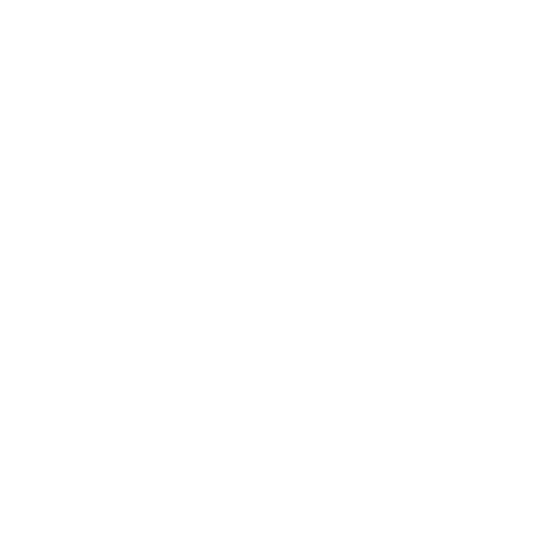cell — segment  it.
Masks as SVG:
<instances>
[]
</instances>
